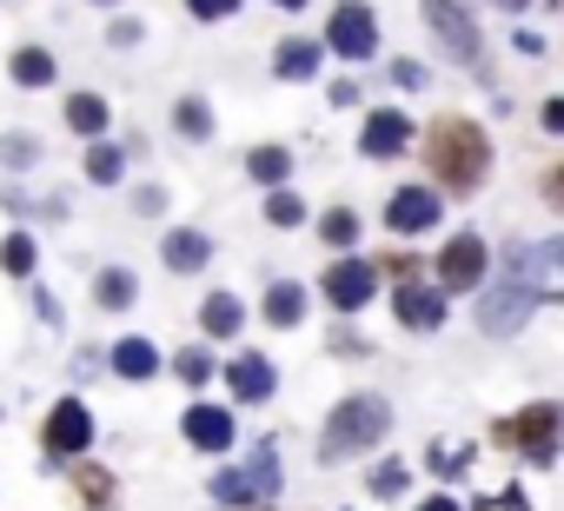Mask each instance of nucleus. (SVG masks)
I'll use <instances>...</instances> for the list:
<instances>
[{"mask_svg": "<svg viewBox=\"0 0 564 511\" xmlns=\"http://www.w3.org/2000/svg\"><path fill=\"white\" fill-rule=\"evenodd\" d=\"M425 166H432L438 186L478 193L485 173H491V140H485V127H478V120H452V113L432 120V133H425Z\"/></svg>", "mask_w": 564, "mask_h": 511, "instance_id": "1", "label": "nucleus"}, {"mask_svg": "<svg viewBox=\"0 0 564 511\" xmlns=\"http://www.w3.org/2000/svg\"><path fill=\"white\" fill-rule=\"evenodd\" d=\"M544 293H538V252H524V246H505V280L478 300V333H491V339H511L524 319H531V306H538Z\"/></svg>", "mask_w": 564, "mask_h": 511, "instance_id": "2", "label": "nucleus"}, {"mask_svg": "<svg viewBox=\"0 0 564 511\" xmlns=\"http://www.w3.org/2000/svg\"><path fill=\"white\" fill-rule=\"evenodd\" d=\"M386 432H392V405H386L379 392H352V399L333 405V418H326V432H319V465H346V458L372 452Z\"/></svg>", "mask_w": 564, "mask_h": 511, "instance_id": "3", "label": "nucleus"}, {"mask_svg": "<svg viewBox=\"0 0 564 511\" xmlns=\"http://www.w3.org/2000/svg\"><path fill=\"white\" fill-rule=\"evenodd\" d=\"M272 491H279V452H272V438L252 452V465H226V471H213V498L219 504H272Z\"/></svg>", "mask_w": 564, "mask_h": 511, "instance_id": "4", "label": "nucleus"}, {"mask_svg": "<svg viewBox=\"0 0 564 511\" xmlns=\"http://www.w3.org/2000/svg\"><path fill=\"white\" fill-rule=\"evenodd\" d=\"M491 438H498L505 452H524V458L551 465V458H557V405H551V399H538V405H524L518 418H498V425H491Z\"/></svg>", "mask_w": 564, "mask_h": 511, "instance_id": "5", "label": "nucleus"}, {"mask_svg": "<svg viewBox=\"0 0 564 511\" xmlns=\"http://www.w3.org/2000/svg\"><path fill=\"white\" fill-rule=\"evenodd\" d=\"M326 47L339 54V61H372L379 54V14L366 8V0H339L333 8V21H326Z\"/></svg>", "mask_w": 564, "mask_h": 511, "instance_id": "6", "label": "nucleus"}, {"mask_svg": "<svg viewBox=\"0 0 564 511\" xmlns=\"http://www.w3.org/2000/svg\"><path fill=\"white\" fill-rule=\"evenodd\" d=\"M485 267H491V252L478 232H452L445 252H438V286L445 293H478L485 286Z\"/></svg>", "mask_w": 564, "mask_h": 511, "instance_id": "7", "label": "nucleus"}, {"mask_svg": "<svg viewBox=\"0 0 564 511\" xmlns=\"http://www.w3.org/2000/svg\"><path fill=\"white\" fill-rule=\"evenodd\" d=\"M425 28L438 34V47H445L458 67L478 61V21H471L465 0H425Z\"/></svg>", "mask_w": 564, "mask_h": 511, "instance_id": "8", "label": "nucleus"}, {"mask_svg": "<svg viewBox=\"0 0 564 511\" xmlns=\"http://www.w3.org/2000/svg\"><path fill=\"white\" fill-rule=\"evenodd\" d=\"M41 445H47V458H80L94 445V412L80 399H61L47 412V425H41Z\"/></svg>", "mask_w": 564, "mask_h": 511, "instance_id": "9", "label": "nucleus"}, {"mask_svg": "<svg viewBox=\"0 0 564 511\" xmlns=\"http://www.w3.org/2000/svg\"><path fill=\"white\" fill-rule=\"evenodd\" d=\"M438 213H445L438 186H399V193L386 199V226H392L399 239H412V232H432V226H438Z\"/></svg>", "mask_w": 564, "mask_h": 511, "instance_id": "10", "label": "nucleus"}, {"mask_svg": "<svg viewBox=\"0 0 564 511\" xmlns=\"http://www.w3.org/2000/svg\"><path fill=\"white\" fill-rule=\"evenodd\" d=\"M445 306H452V293L445 286H425V280H412V286L392 293V319L412 326V333H438L445 326Z\"/></svg>", "mask_w": 564, "mask_h": 511, "instance_id": "11", "label": "nucleus"}, {"mask_svg": "<svg viewBox=\"0 0 564 511\" xmlns=\"http://www.w3.org/2000/svg\"><path fill=\"white\" fill-rule=\"evenodd\" d=\"M372 286H379V267H366V260H333L326 280H319V293H326L339 313H359V306L372 300Z\"/></svg>", "mask_w": 564, "mask_h": 511, "instance_id": "12", "label": "nucleus"}, {"mask_svg": "<svg viewBox=\"0 0 564 511\" xmlns=\"http://www.w3.org/2000/svg\"><path fill=\"white\" fill-rule=\"evenodd\" d=\"M412 133H419V127H412L399 107H372V113H366V133H359V153H366V160H392V153L412 146Z\"/></svg>", "mask_w": 564, "mask_h": 511, "instance_id": "13", "label": "nucleus"}, {"mask_svg": "<svg viewBox=\"0 0 564 511\" xmlns=\"http://www.w3.org/2000/svg\"><path fill=\"white\" fill-rule=\"evenodd\" d=\"M226 385H232V399H239V405H265V399L279 392V372H272V359H265V352H239V359L226 366Z\"/></svg>", "mask_w": 564, "mask_h": 511, "instance_id": "14", "label": "nucleus"}, {"mask_svg": "<svg viewBox=\"0 0 564 511\" xmlns=\"http://www.w3.org/2000/svg\"><path fill=\"white\" fill-rule=\"evenodd\" d=\"M232 438H239V425L226 405H186V445L193 452H232Z\"/></svg>", "mask_w": 564, "mask_h": 511, "instance_id": "15", "label": "nucleus"}, {"mask_svg": "<svg viewBox=\"0 0 564 511\" xmlns=\"http://www.w3.org/2000/svg\"><path fill=\"white\" fill-rule=\"evenodd\" d=\"M160 260H166V273H199V267L213 260V239H206L199 226H173V232L160 239Z\"/></svg>", "mask_w": 564, "mask_h": 511, "instance_id": "16", "label": "nucleus"}, {"mask_svg": "<svg viewBox=\"0 0 564 511\" xmlns=\"http://www.w3.org/2000/svg\"><path fill=\"white\" fill-rule=\"evenodd\" d=\"M272 74H279V80H313V74H319V41H300V34L279 41V47H272Z\"/></svg>", "mask_w": 564, "mask_h": 511, "instance_id": "17", "label": "nucleus"}, {"mask_svg": "<svg viewBox=\"0 0 564 511\" xmlns=\"http://www.w3.org/2000/svg\"><path fill=\"white\" fill-rule=\"evenodd\" d=\"M239 326H246L239 293H213V300L199 306V333H206V339H239Z\"/></svg>", "mask_w": 564, "mask_h": 511, "instance_id": "18", "label": "nucleus"}, {"mask_svg": "<svg viewBox=\"0 0 564 511\" xmlns=\"http://www.w3.org/2000/svg\"><path fill=\"white\" fill-rule=\"evenodd\" d=\"M107 366H113L120 379H133V385H140V379H153V372H160V352H153V339H113V359H107Z\"/></svg>", "mask_w": 564, "mask_h": 511, "instance_id": "19", "label": "nucleus"}, {"mask_svg": "<svg viewBox=\"0 0 564 511\" xmlns=\"http://www.w3.org/2000/svg\"><path fill=\"white\" fill-rule=\"evenodd\" d=\"M306 319V286H293V280H279L272 293H265V326H279V333H293Z\"/></svg>", "mask_w": 564, "mask_h": 511, "instance_id": "20", "label": "nucleus"}, {"mask_svg": "<svg viewBox=\"0 0 564 511\" xmlns=\"http://www.w3.org/2000/svg\"><path fill=\"white\" fill-rule=\"evenodd\" d=\"M94 300H100L107 313H127V306L140 300V280H133L127 267H100V273H94Z\"/></svg>", "mask_w": 564, "mask_h": 511, "instance_id": "21", "label": "nucleus"}, {"mask_svg": "<svg viewBox=\"0 0 564 511\" xmlns=\"http://www.w3.org/2000/svg\"><path fill=\"white\" fill-rule=\"evenodd\" d=\"M246 173H252L259 186L279 193V186L293 180V153H286V146H252V153H246Z\"/></svg>", "mask_w": 564, "mask_h": 511, "instance_id": "22", "label": "nucleus"}, {"mask_svg": "<svg viewBox=\"0 0 564 511\" xmlns=\"http://www.w3.org/2000/svg\"><path fill=\"white\" fill-rule=\"evenodd\" d=\"M8 74H14V87H54V54L47 47H14Z\"/></svg>", "mask_w": 564, "mask_h": 511, "instance_id": "23", "label": "nucleus"}, {"mask_svg": "<svg viewBox=\"0 0 564 511\" xmlns=\"http://www.w3.org/2000/svg\"><path fill=\"white\" fill-rule=\"evenodd\" d=\"M67 127H74L80 140H100V133H107V100H100V94H67Z\"/></svg>", "mask_w": 564, "mask_h": 511, "instance_id": "24", "label": "nucleus"}, {"mask_svg": "<svg viewBox=\"0 0 564 511\" xmlns=\"http://www.w3.org/2000/svg\"><path fill=\"white\" fill-rule=\"evenodd\" d=\"M74 491L87 498V511H107V504H113V471L94 465V458H80V465H74Z\"/></svg>", "mask_w": 564, "mask_h": 511, "instance_id": "25", "label": "nucleus"}, {"mask_svg": "<svg viewBox=\"0 0 564 511\" xmlns=\"http://www.w3.org/2000/svg\"><path fill=\"white\" fill-rule=\"evenodd\" d=\"M173 127H180V140H213V107L199 94H180L173 100Z\"/></svg>", "mask_w": 564, "mask_h": 511, "instance_id": "26", "label": "nucleus"}, {"mask_svg": "<svg viewBox=\"0 0 564 511\" xmlns=\"http://www.w3.org/2000/svg\"><path fill=\"white\" fill-rule=\"evenodd\" d=\"M34 260H41V246H34V232H8V239H0V273H14V280H28V273H34Z\"/></svg>", "mask_w": 564, "mask_h": 511, "instance_id": "27", "label": "nucleus"}, {"mask_svg": "<svg viewBox=\"0 0 564 511\" xmlns=\"http://www.w3.org/2000/svg\"><path fill=\"white\" fill-rule=\"evenodd\" d=\"M120 173H127V153L107 146V140H94V146H87V180H94V186H120Z\"/></svg>", "mask_w": 564, "mask_h": 511, "instance_id": "28", "label": "nucleus"}, {"mask_svg": "<svg viewBox=\"0 0 564 511\" xmlns=\"http://www.w3.org/2000/svg\"><path fill=\"white\" fill-rule=\"evenodd\" d=\"M319 239L346 252V246L359 239V213H352V206H333V213H319Z\"/></svg>", "mask_w": 564, "mask_h": 511, "instance_id": "29", "label": "nucleus"}, {"mask_svg": "<svg viewBox=\"0 0 564 511\" xmlns=\"http://www.w3.org/2000/svg\"><path fill=\"white\" fill-rule=\"evenodd\" d=\"M265 219H272V226H300V219H306V199H300L293 186H279V193H265Z\"/></svg>", "mask_w": 564, "mask_h": 511, "instance_id": "30", "label": "nucleus"}, {"mask_svg": "<svg viewBox=\"0 0 564 511\" xmlns=\"http://www.w3.org/2000/svg\"><path fill=\"white\" fill-rule=\"evenodd\" d=\"M173 372H180V385H206V379H213V359H206L199 346H186V352L173 359Z\"/></svg>", "mask_w": 564, "mask_h": 511, "instance_id": "31", "label": "nucleus"}, {"mask_svg": "<svg viewBox=\"0 0 564 511\" xmlns=\"http://www.w3.org/2000/svg\"><path fill=\"white\" fill-rule=\"evenodd\" d=\"M405 485H412V471H405V465H399V458H386V465H379V471H372V491H379V498H399V491H405Z\"/></svg>", "mask_w": 564, "mask_h": 511, "instance_id": "32", "label": "nucleus"}, {"mask_svg": "<svg viewBox=\"0 0 564 511\" xmlns=\"http://www.w3.org/2000/svg\"><path fill=\"white\" fill-rule=\"evenodd\" d=\"M0 160H8V166L21 173V166H34V160H41V146H34L28 133H8V140H0Z\"/></svg>", "mask_w": 564, "mask_h": 511, "instance_id": "33", "label": "nucleus"}, {"mask_svg": "<svg viewBox=\"0 0 564 511\" xmlns=\"http://www.w3.org/2000/svg\"><path fill=\"white\" fill-rule=\"evenodd\" d=\"M392 80H399L405 94H419V87H432V74H425V61H392Z\"/></svg>", "mask_w": 564, "mask_h": 511, "instance_id": "34", "label": "nucleus"}, {"mask_svg": "<svg viewBox=\"0 0 564 511\" xmlns=\"http://www.w3.org/2000/svg\"><path fill=\"white\" fill-rule=\"evenodd\" d=\"M186 14L193 21H226V14H239V0H186Z\"/></svg>", "mask_w": 564, "mask_h": 511, "instance_id": "35", "label": "nucleus"}, {"mask_svg": "<svg viewBox=\"0 0 564 511\" xmlns=\"http://www.w3.org/2000/svg\"><path fill=\"white\" fill-rule=\"evenodd\" d=\"M432 471H438V478H452V471H465V452H452V445H438V452H432Z\"/></svg>", "mask_w": 564, "mask_h": 511, "instance_id": "36", "label": "nucleus"}, {"mask_svg": "<svg viewBox=\"0 0 564 511\" xmlns=\"http://www.w3.org/2000/svg\"><path fill=\"white\" fill-rule=\"evenodd\" d=\"M544 206H551V213H564V166H551V173H544Z\"/></svg>", "mask_w": 564, "mask_h": 511, "instance_id": "37", "label": "nucleus"}, {"mask_svg": "<svg viewBox=\"0 0 564 511\" xmlns=\"http://www.w3.org/2000/svg\"><path fill=\"white\" fill-rule=\"evenodd\" d=\"M107 41H113V47H133V41H140V21H127V14H120V21L107 28Z\"/></svg>", "mask_w": 564, "mask_h": 511, "instance_id": "38", "label": "nucleus"}, {"mask_svg": "<svg viewBox=\"0 0 564 511\" xmlns=\"http://www.w3.org/2000/svg\"><path fill=\"white\" fill-rule=\"evenodd\" d=\"M133 206H140V213H166V193H160V186H140Z\"/></svg>", "mask_w": 564, "mask_h": 511, "instance_id": "39", "label": "nucleus"}, {"mask_svg": "<svg viewBox=\"0 0 564 511\" xmlns=\"http://www.w3.org/2000/svg\"><path fill=\"white\" fill-rule=\"evenodd\" d=\"M359 100V80H333V107H352Z\"/></svg>", "mask_w": 564, "mask_h": 511, "instance_id": "40", "label": "nucleus"}, {"mask_svg": "<svg viewBox=\"0 0 564 511\" xmlns=\"http://www.w3.org/2000/svg\"><path fill=\"white\" fill-rule=\"evenodd\" d=\"M544 133H564V100H544Z\"/></svg>", "mask_w": 564, "mask_h": 511, "instance_id": "41", "label": "nucleus"}, {"mask_svg": "<svg viewBox=\"0 0 564 511\" xmlns=\"http://www.w3.org/2000/svg\"><path fill=\"white\" fill-rule=\"evenodd\" d=\"M544 260H551V267H564V239H551V246H544Z\"/></svg>", "mask_w": 564, "mask_h": 511, "instance_id": "42", "label": "nucleus"}, {"mask_svg": "<svg viewBox=\"0 0 564 511\" xmlns=\"http://www.w3.org/2000/svg\"><path fill=\"white\" fill-rule=\"evenodd\" d=\"M419 511H458V504H452V498H425Z\"/></svg>", "mask_w": 564, "mask_h": 511, "instance_id": "43", "label": "nucleus"}, {"mask_svg": "<svg viewBox=\"0 0 564 511\" xmlns=\"http://www.w3.org/2000/svg\"><path fill=\"white\" fill-rule=\"evenodd\" d=\"M498 8H505V14H524V8H531V0H498Z\"/></svg>", "mask_w": 564, "mask_h": 511, "instance_id": "44", "label": "nucleus"}, {"mask_svg": "<svg viewBox=\"0 0 564 511\" xmlns=\"http://www.w3.org/2000/svg\"><path fill=\"white\" fill-rule=\"evenodd\" d=\"M272 8H293V14H300V8H306V0H272Z\"/></svg>", "mask_w": 564, "mask_h": 511, "instance_id": "45", "label": "nucleus"}, {"mask_svg": "<svg viewBox=\"0 0 564 511\" xmlns=\"http://www.w3.org/2000/svg\"><path fill=\"white\" fill-rule=\"evenodd\" d=\"M226 511H232V504H226ZM239 511H265V504H239Z\"/></svg>", "mask_w": 564, "mask_h": 511, "instance_id": "46", "label": "nucleus"}, {"mask_svg": "<svg viewBox=\"0 0 564 511\" xmlns=\"http://www.w3.org/2000/svg\"><path fill=\"white\" fill-rule=\"evenodd\" d=\"M94 8H120V0H94Z\"/></svg>", "mask_w": 564, "mask_h": 511, "instance_id": "47", "label": "nucleus"}]
</instances>
